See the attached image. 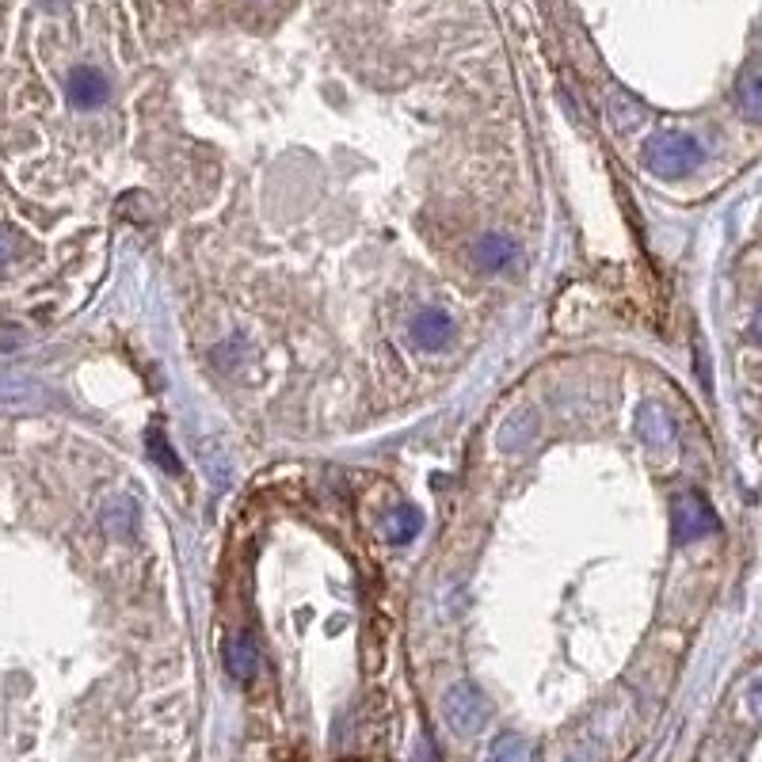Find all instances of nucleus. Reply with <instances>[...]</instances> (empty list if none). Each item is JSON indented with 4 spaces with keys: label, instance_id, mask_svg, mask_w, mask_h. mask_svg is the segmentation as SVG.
<instances>
[{
    "label": "nucleus",
    "instance_id": "obj_15",
    "mask_svg": "<svg viewBox=\"0 0 762 762\" xmlns=\"http://www.w3.org/2000/svg\"><path fill=\"white\" fill-rule=\"evenodd\" d=\"M748 710L755 721H762V679L759 683H751V690H748Z\"/></svg>",
    "mask_w": 762,
    "mask_h": 762
},
{
    "label": "nucleus",
    "instance_id": "obj_6",
    "mask_svg": "<svg viewBox=\"0 0 762 762\" xmlns=\"http://www.w3.org/2000/svg\"><path fill=\"white\" fill-rule=\"evenodd\" d=\"M515 259H518V245L507 237V232H488V237H481V245H477L481 271H507Z\"/></svg>",
    "mask_w": 762,
    "mask_h": 762
},
{
    "label": "nucleus",
    "instance_id": "obj_13",
    "mask_svg": "<svg viewBox=\"0 0 762 762\" xmlns=\"http://www.w3.org/2000/svg\"><path fill=\"white\" fill-rule=\"evenodd\" d=\"M149 457L157 465H165V473H172V477L184 473V465H179V457L172 454V446H168V438L160 432H149Z\"/></svg>",
    "mask_w": 762,
    "mask_h": 762
},
{
    "label": "nucleus",
    "instance_id": "obj_16",
    "mask_svg": "<svg viewBox=\"0 0 762 762\" xmlns=\"http://www.w3.org/2000/svg\"><path fill=\"white\" fill-rule=\"evenodd\" d=\"M751 336H755V339H759V344H762V309H759V317H755V325H751Z\"/></svg>",
    "mask_w": 762,
    "mask_h": 762
},
{
    "label": "nucleus",
    "instance_id": "obj_17",
    "mask_svg": "<svg viewBox=\"0 0 762 762\" xmlns=\"http://www.w3.org/2000/svg\"><path fill=\"white\" fill-rule=\"evenodd\" d=\"M42 4H47V8H61L66 0H42Z\"/></svg>",
    "mask_w": 762,
    "mask_h": 762
},
{
    "label": "nucleus",
    "instance_id": "obj_8",
    "mask_svg": "<svg viewBox=\"0 0 762 762\" xmlns=\"http://www.w3.org/2000/svg\"><path fill=\"white\" fill-rule=\"evenodd\" d=\"M534 435H537V416L531 408H523V412H515V416H507L504 419V427H499V446L504 451H523L526 443H534Z\"/></svg>",
    "mask_w": 762,
    "mask_h": 762
},
{
    "label": "nucleus",
    "instance_id": "obj_5",
    "mask_svg": "<svg viewBox=\"0 0 762 762\" xmlns=\"http://www.w3.org/2000/svg\"><path fill=\"white\" fill-rule=\"evenodd\" d=\"M454 339V320L446 317L443 309H424L416 320H412V344L419 352H438Z\"/></svg>",
    "mask_w": 762,
    "mask_h": 762
},
{
    "label": "nucleus",
    "instance_id": "obj_9",
    "mask_svg": "<svg viewBox=\"0 0 762 762\" xmlns=\"http://www.w3.org/2000/svg\"><path fill=\"white\" fill-rule=\"evenodd\" d=\"M636 432H641V438L649 446H656V451H663V446H671V438H675V424H671V416L656 405L641 408V424H636Z\"/></svg>",
    "mask_w": 762,
    "mask_h": 762
},
{
    "label": "nucleus",
    "instance_id": "obj_3",
    "mask_svg": "<svg viewBox=\"0 0 762 762\" xmlns=\"http://www.w3.org/2000/svg\"><path fill=\"white\" fill-rule=\"evenodd\" d=\"M716 515L710 507V499L697 496V492H686V496L675 499V518H671V531H675V542H697V537L716 534Z\"/></svg>",
    "mask_w": 762,
    "mask_h": 762
},
{
    "label": "nucleus",
    "instance_id": "obj_14",
    "mask_svg": "<svg viewBox=\"0 0 762 762\" xmlns=\"http://www.w3.org/2000/svg\"><path fill=\"white\" fill-rule=\"evenodd\" d=\"M20 237H16V232L12 229H0V267H4V264H12V259L16 256H20Z\"/></svg>",
    "mask_w": 762,
    "mask_h": 762
},
{
    "label": "nucleus",
    "instance_id": "obj_2",
    "mask_svg": "<svg viewBox=\"0 0 762 762\" xmlns=\"http://www.w3.org/2000/svg\"><path fill=\"white\" fill-rule=\"evenodd\" d=\"M443 713H446V721H451L454 732H462V736H473V732H481L484 721H488V702H484V694H481L477 686L457 683L451 694H446Z\"/></svg>",
    "mask_w": 762,
    "mask_h": 762
},
{
    "label": "nucleus",
    "instance_id": "obj_7",
    "mask_svg": "<svg viewBox=\"0 0 762 762\" xmlns=\"http://www.w3.org/2000/svg\"><path fill=\"white\" fill-rule=\"evenodd\" d=\"M736 100H740V111L748 115V119H759L762 122V58H755L740 73V80H736Z\"/></svg>",
    "mask_w": 762,
    "mask_h": 762
},
{
    "label": "nucleus",
    "instance_id": "obj_12",
    "mask_svg": "<svg viewBox=\"0 0 762 762\" xmlns=\"http://www.w3.org/2000/svg\"><path fill=\"white\" fill-rule=\"evenodd\" d=\"M488 762H531V748H526V740H523V736L507 732V736H499L496 743H492Z\"/></svg>",
    "mask_w": 762,
    "mask_h": 762
},
{
    "label": "nucleus",
    "instance_id": "obj_10",
    "mask_svg": "<svg viewBox=\"0 0 762 762\" xmlns=\"http://www.w3.org/2000/svg\"><path fill=\"white\" fill-rule=\"evenodd\" d=\"M226 663H229L232 679H240V683H248V679L256 675V667H259V652H256L253 636H237V641H229V649H226Z\"/></svg>",
    "mask_w": 762,
    "mask_h": 762
},
{
    "label": "nucleus",
    "instance_id": "obj_11",
    "mask_svg": "<svg viewBox=\"0 0 762 762\" xmlns=\"http://www.w3.org/2000/svg\"><path fill=\"white\" fill-rule=\"evenodd\" d=\"M419 531H424V515H419V507H400L397 515L389 518L393 542H412V537H419Z\"/></svg>",
    "mask_w": 762,
    "mask_h": 762
},
{
    "label": "nucleus",
    "instance_id": "obj_4",
    "mask_svg": "<svg viewBox=\"0 0 762 762\" xmlns=\"http://www.w3.org/2000/svg\"><path fill=\"white\" fill-rule=\"evenodd\" d=\"M66 92H69V103L73 107H80V111H92V107H100L107 100V77L92 66H77L66 80Z\"/></svg>",
    "mask_w": 762,
    "mask_h": 762
},
{
    "label": "nucleus",
    "instance_id": "obj_1",
    "mask_svg": "<svg viewBox=\"0 0 762 762\" xmlns=\"http://www.w3.org/2000/svg\"><path fill=\"white\" fill-rule=\"evenodd\" d=\"M702 157H705L702 146H697L694 138H686V133H660V138H652L649 149H644L649 172H656L663 179L694 172V168L702 165Z\"/></svg>",
    "mask_w": 762,
    "mask_h": 762
}]
</instances>
